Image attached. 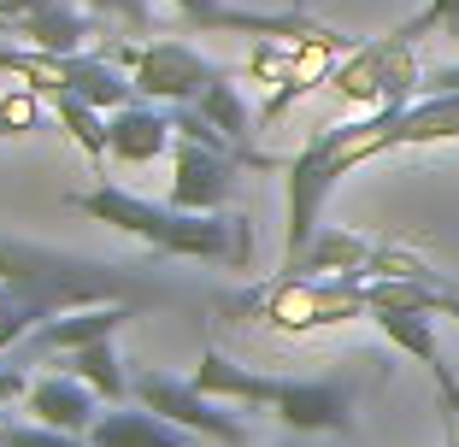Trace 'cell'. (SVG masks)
I'll use <instances>...</instances> for the list:
<instances>
[{"instance_id": "3957f363", "label": "cell", "mask_w": 459, "mask_h": 447, "mask_svg": "<svg viewBox=\"0 0 459 447\" xmlns=\"http://www.w3.org/2000/svg\"><path fill=\"white\" fill-rule=\"evenodd\" d=\"M236 312L265 318L271 330H289V336H307V330H330L348 318H371V300L359 277H277L247 300H236Z\"/></svg>"}, {"instance_id": "8992f818", "label": "cell", "mask_w": 459, "mask_h": 447, "mask_svg": "<svg viewBox=\"0 0 459 447\" xmlns=\"http://www.w3.org/2000/svg\"><path fill=\"white\" fill-rule=\"evenodd\" d=\"M171 206L177 212H218V206L236 194V171L242 165L230 153H212L201 142L177 136V153H171Z\"/></svg>"}, {"instance_id": "ac0fdd59", "label": "cell", "mask_w": 459, "mask_h": 447, "mask_svg": "<svg viewBox=\"0 0 459 447\" xmlns=\"http://www.w3.org/2000/svg\"><path fill=\"white\" fill-rule=\"evenodd\" d=\"M436 312H419V306H377L371 312V324L394 341L401 353H412L419 365H442V348H436Z\"/></svg>"}, {"instance_id": "4dcf8cb0", "label": "cell", "mask_w": 459, "mask_h": 447, "mask_svg": "<svg viewBox=\"0 0 459 447\" xmlns=\"http://www.w3.org/2000/svg\"><path fill=\"white\" fill-rule=\"evenodd\" d=\"M447 447H459V442H454V435H447Z\"/></svg>"}, {"instance_id": "484cf974", "label": "cell", "mask_w": 459, "mask_h": 447, "mask_svg": "<svg viewBox=\"0 0 459 447\" xmlns=\"http://www.w3.org/2000/svg\"><path fill=\"white\" fill-rule=\"evenodd\" d=\"M24 389H30L24 365H6V359H0V407H13V400H18Z\"/></svg>"}, {"instance_id": "d4e9b609", "label": "cell", "mask_w": 459, "mask_h": 447, "mask_svg": "<svg viewBox=\"0 0 459 447\" xmlns=\"http://www.w3.org/2000/svg\"><path fill=\"white\" fill-rule=\"evenodd\" d=\"M430 377H436V389H442V412H447V435L459 442V377L447 365H430Z\"/></svg>"}, {"instance_id": "8fae6325", "label": "cell", "mask_w": 459, "mask_h": 447, "mask_svg": "<svg viewBox=\"0 0 459 447\" xmlns=\"http://www.w3.org/2000/svg\"><path fill=\"white\" fill-rule=\"evenodd\" d=\"M89 447H195V430L160 418L148 407H118V412H100L82 435Z\"/></svg>"}, {"instance_id": "277c9868", "label": "cell", "mask_w": 459, "mask_h": 447, "mask_svg": "<svg viewBox=\"0 0 459 447\" xmlns=\"http://www.w3.org/2000/svg\"><path fill=\"white\" fill-rule=\"evenodd\" d=\"M107 59L130 71L135 95L165 100V107H195V100H201L218 77H230L218 59H206L201 47H189V41H177V36L142 41V47H112Z\"/></svg>"}, {"instance_id": "603a6c76", "label": "cell", "mask_w": 459, "mask_h": 447, "mask_svg": "<svg viewBox=\"0 0 459 447\" xmlns=\"http://www.w3.org/2000/svg\"><path fill=\"white\" fill-rule=\"evenodd\" d=\"M82 6H89L95 18H124L130 30H148L153 24V6H148V0H82Z\"/></svg>"}, {"instance_id": "4316f807", "label": "cell", "mask_w": 459, "mask_h": 447, "mask_svg": "<svg viewBox=\"0 0 459 447\" xmlns=\"http://www.w3.org/2000/svg\"><path fill=\"white\" fill-rule=\"evenodd\" d=\"M424 95H459V65L424 71Z\"/></svg>"}, {"instance_id": "7c38bea8", "label": "cell", "mask_w": 459, "mask_h": 447, "mask_svg": "<svg viewBox=\"0 0 459 447\" xmlns=\"http://www.w3.org/2000/svg\"><path fill=\"white\" fill-rule=\"evenodd\" d=\"M13 41H24V47H41V54H82L89 41H95V18L77 13V6H65V0H54V6H41V13L18 18V24H0Z\"/></svg>"}, {"instance_id": "ffe728a7", "label": "cell", "mask_w": 459, "mask_h": 447, "mask_svg": "<svg viewBox=\"0 0 459 447\" xmlns=\"http://www.w3.org/2000/svg\"><path fill=\"white\" fill-rule=\"evenodd\" d=\"M436 30H442V36H459V0H430V6H424L419 18H406L394 36L419 47V41H424V36H436Z\"/></svg>"}, {"instance_id": "ba28073f", "label": "cell", "mask_w": 459, "mask_h": 447, "mask_svg": "<svg viewBox=\"0 0 459 447\" xmlns=\"http://www.w3.org/2000/svg\"><path fill=\"white\" fill-rule=\"evenodd\" d=\"M277 418L289 430H330V435H348L353 430V394L348 383H295L283 377V394H277Z\"/></svg>"}, {"instance_id": "7a4b0ae2", "label": "cell", "mask_w": 459, "mask_h": 447, "mask_svg": "<svg viewBox=\"0 0 459 447\" xmlns=\"http://www.w3.org/2000/svg\"><path fill=\"white\" fill-rule=\"evenodd\" d=\"M401 112L406 107H377V112H365V118H353V124H330V130H318L295 159H283V176H289L283 265L312 242V236H318L325 201H330V189H336L342 176H348L353 165H365V159H377V153L401 148Z\"/></svg>"}, {"instance_id": "6da1fadb", "label": "cell", "mask_w": 459, "mask_h": 447, "mask_svg": "<svg viewBox=\"0 0 459 447\" xmlns=\"http://www.w3.org/2000/svg\"><path fill=\"white\" fill-rule=\"evenodd\" d=\"M71 212L95 218V224H112V230L135 236L142 247L165 259H212V265H247L254 259V224L247 218H230V212H177L171 201L153 206L142 194L118 189L100 176L95 189H77L65 194Z\"/></svg>"}, {"instance_id": "4fadbf2b", "label": "cell", "mask_w": 459, "mask_h": 447, "mask_svg": "<svg viewBox=\"0 0 459 447\" xmlns=\"http://www.w3.org/2000/svg\"><path fill=\"white\" fill-rule=\"evenodd\" d=\"M371 247L377 242H365V236L342 230V224H318V236L283 265V277H359Z\"/></svg>"}, {"instance_id": "2e32d148", "label": "cell", "mask_w": 459, "mask_h": 447, "mask_svg": "<svg viewBox=\"0 0 459 447\" xmlns=\"http://www.w3.org/2000/svg\"><path fill=\"white\" fill-rule=\"evenodd\" d=\"M48 107H54L59 130H65V136L77 142V148L89 153L95 165H107V159H112V148H107V118H112V112H100L95 100L71 95V89H59V95H48Z\"/></svg>"}, {"instance_id": "1f68e13d", "label": "cell", "mask_w": 459, "mask_h": 447, "mask_svg": "<svg viewBox=\"0 0 459 447\" xmlns=\"http://www.w3.org/2000/svg\"><path fill=\"white\" fill-rule=\"evenodd\" d=\"M289 6H300V0H289Z\"/></svg>"}, {"instance_id": "5b68a950", "label": "cell", "mask_w": 459, "mask_h": 447, "mask_svg": "<svg viewBox=\"0 0 459 447\" xmlns=\"http://www.w3.org/2000/svg\"><path fill=\"white\" fill-rule=\"evenodd\" d=\"M130 394H135V407L160 412V418L183 424V430L206 435V442H224V447H242L247 442L242 418H236V412H224L212 394L195 389V377H171V371H153L148 365V371H135V377H130Z\"/></svg>"}, {"instance_id": "83f0119b", "label": "cell", "mask_w": 459, "mask_h": 447, "mask_svg": "<svg viewBox=\"0 0 459 447\" xmlns=\"http://www.w3.org/2000/svg\"><path fill=\"white\" fill-rule=\"evenodd\" d=\"M442 318H454V324H459V283L442 288Z\"/></svg>"}, {"instance_id": "d6a6232c", "label": "cell", "mask_w": 459, "mask_h": 447, "mask_svg": "<svg viewBox=\"0 0 459 447\" xmlns=\"http://www.w3.org/2000/svg\"><path fill=\"white\" fill-rule=\"evenodd\" d=\"M454 41H459V36H454Z\"/></svg>"}, {"instance_id": "44dd1931", "label": "cell", "mask_w": 459, "mask_h": 447, "mask_svg": "<svg viewBox=\"0 0 459 447\" xmlns=\"http://www.w3.org/2000/svg\"><path fill=\"white\" fill-rule=\"evenodd\" d=\"M36 130H41V95L13 89V100L0 107V136H36Z\"/></svg>"}, {"instance_id": "d6986e66", "label": "cell", "mask_w": 459, "mask_h": 447, "mask_svg": "<svg viewBox=\"0 0 459 447\" xmlns=\"http://www.w3.org/2000/svg\"><path fill=\"white\" fill-rule=\"evenodd\" d=\"M195 112H201L206 124H218L236 148H254V142H247V136H254V118H247V100H242V89H236L230 77H218L212 89L195 100Z\"/></svg>"}, {"instance_id": "cb8c5ba5", "label": "cell", "mask_w": 459, "mask_h": 447, "mask_svg": "<svg viewBox=\"0 0 459 447\" xmlns=\"http://www.w3.org/2000/svg\"><path fill=\"white\" fill-rule=\"evenodd\" d=\"M177 13H183V24H195V30H224V0H171Z\"/></svg>"}, {"instance_id": "f546056e", "label": "cell", "mask_w": 459, "mask_h": 447, "mask_svg": "<svg viewBox=\"0 0 459 447\" xmlns=\"http://www.w3.org/2000/svg\"><path fill=\"white\" fill-rule=\"evenodd\" d=\"M6 100H13V82H0V107H6Z\"/></svg>"}, {"instance_id": "e0dca14e", "label": "cell", "mask_w": 459, "mask_h": 447, "mask_svg": "<svg viewBox=\"0 0 459 447\" xmlns=\"http://www.w3.org/2000/svg\"><path fill=\"white\" fill-rule=\"evenodd\" d=\"M459 142V95H424L401 112V148H436Z\"/></svg>"}, {"instance_id": "9a60e30c", "label": "cell", "mask_w": 459, "mask_h": 447, "mask_svg": "<svg viewBox=\"0 0 459 447\" xmlns=\"http://www.w3.org/2000/svg\"><path fill=\"white\" fill-rule=\"evenodd\" d=\"M59 365H65L71 377H82L89 389L100 394V400H112V407H118L124 394H130V377H124V359H118V348H112V336L89 341V348L59 353Z\"/></svg>"}, {"instance_id": "52a82bcc", "label": "cell", "mask_w": 459, "mask_h": 447, "mask_svg": "<svg viewBox=\"0 0 459 447\" xmlns=\"http://www.w3.org/2000/svg\"><path fill=\"white\" fill-rule=\"evenodd\" d=\"M95 400H100V394L89 389L82 377H71V371L30 377V389H24V412H30V418L54 424V430H65V435H89V424L100 418Z\"/></svg>"}, {"instance_id": "9c48e42d", "label": "cell", "mask_w": 459, "mask_h": 447, "mask_svg": "<svg viewBox=\"0 0 459 447\" xmlns=\"http://www.w3.org/2000/svg\"><path fill=\"white\" fill-rule=\"evenodd\" d=\"M171 142H177V118L160 112L153 100H130V107H118L107 118V148H112V159H124V165L160 159Z\"/></svg>"}, {"instance_id": "30bf717a", "label": "cell", "mask_w": 459, "mask_h": 447, "mask_svg": "<svg viewBox=\"0 0 459 447\" xmlns=\"http://www.w3.org/2000/svg\"><path fill=\"white\" fill-rule=\"evenodd\" d=\"M130 318H135L130 300L77 306V312H59V318H48V324L30 336V348H36V353H71V348H89V341H100V336H118Z\"/></svg>"}, {"instance_id": "f1b7e54d", "label": "cell", "mask_w": 459, "mask_h": 447, "mask_svg": "<svg viewBox=\"0 0 459 447\" xmlns=\"http://www.w3.org/2000/svg\"><path fill=\"white\" fill-rule=\"evenodd\" d=\"M13 306V283H6V277H0V312Z\"/></svg>"}, {"instance_id": "5bb4252c", "label": "cell", "mask_w": 459, "mask_h": 447, "mask_svg": "<svg viewBox=\"0 0 459 447\" xmlns=\"http://www.w3.org/2000/svg\"><path fill=\"white\" fill-rule=\"evenodd\" d=\"M195 389L212 394V400H236V407H277L283 377L247 371V365H236V359H224L218 348H206V353H201V365H195Z\"/></svg>"}, {"instance_id": "7402d4cb", "label": "cell", "mask_w": 459, "mask_h": 447, "mask_svg": "<svg viewBox=\"0 0 459 447\" xmlns=\"http://www.w3.org/2000/svg\"><path fill=\"white\" fill-rule=\"evenodd\" d=\"M0 447H89V442L54 430V424H0Z\"/></svg>"}]
</instances>
